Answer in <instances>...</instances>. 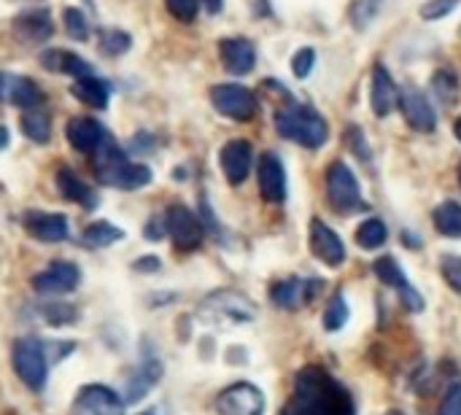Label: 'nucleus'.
Wrapping results in <instances>:
<instances>
[{"instance_id":"16","label":"nucleus","mask_w":461,"mask_h":415,"mask_svg":"<svg viewBox=\"0 0 461 415\" xmlns=\"http://www.w3.org/2000/svg\"><path fill=\"white\" fill-rule=\"evenodd\" d=\"M311 251L327 267H340L346 262V246H343V240L321 219H313L311 221Z\"/></svg>"},{"instance_id":"7","label":"nucleus","mask_w":461,"mask_h":415,"mask_svg":"<svg viewBox=\"0 0 461 415\" xmlns=\"http://www.w3.org/2000/svg\"><path fill=\"white\" fill-rule=\"evenodd\" d=\"M165 230L173 240V246L178 251H197L203 238H205V224H200V219L181 203L170 205L165 213Z\"/></svg>"},{"instance_id":"15","label":"nucleus","mask_w":461,"mask_h":415,"mask_svg":"<svg viewBox=\"0 0 461 415\" xmlns=\"http://www.w3.org/2000/svg\"><path fill=\"white\" fill-rule=\"evenodd\" d=\"M11 30L22 43L35 46V43H43V41L51 38L54 22H51V14L46 8H30V11H22V14L14 16Z\"/></svg>"},{"instance_id":"11","label":"nucleus","mask_w":461,"mask_h":415,"mask_svg":"<svg viewBox=\"0 0 461 415\" xmlns=\"http://www.w3.org/2000/svg\"><path fill=\"white\" fill-rule=\"evenodd\" d=\"M70 415H124V402L105 386H84Z\"/></svg>"},{"instance_id":"21","label":"nucleus","mask_w":461,"mask_h":415,"mask_svg":"<svg viewBox=\"0 0 461 415\" xmlns=\"http://www.w3.org/2000/svg\"><path fill=\"white\" fill-rule=\"evenodd\" d=\"M400 103V89L394 84V78L389 76V70L384 65H378L373 70V84H370V105L375 116H389L394 111V105Z\"/></svg>"},{"instance_id":"17","label":"nucleus","mask_w":461,"mask_h":415,"mask_svg":"<svg viewBox=\"0 0 461 415\" xmlns=\"http://www.w3.org/2000/svg\"><path fill=\"white\" fill-rule=\"evenodd\" d=\"M400 108L405 122L416 130V132H432L438 124V113L432 108V103L413 86H408L405 92H400Z\"/></svg>"},{"instance_id":"4","label":"nucleus","mask_w":461,"mask_h":415,"mask_svg":"<svg viewBox=\"0 0 461 415\" xmlns=\"http://www.w3.org/2000/svg\"><path fill=\"white\" fill-rule=\"evenodd\" d=\"M200 319L213 327L251 324L257 319V305L238 292H216L200 305Z\"/></svg>"},{"instance_id":"38","label":"nucleus","mask_w":461,"mask_h":415,"mask_svg":"<svg viewBox=\"0 0 461 415\" xmlns=\"http://www.w3.org/2000/svg\"><path fill=\"white\" fill-rule=\"evenodd\" d=\"M46 319H49V324H73L76 321V308L73 305H65V302H54V305H43V311H41Z\"/></svg>"},{"instance_id":"2","label":"nucleus","mask_w":461,"mask_h":415,"mask_svg":"<svg viewBox=\"0 0 461 415\" xmlns=\"http://www.w3.org/2000/svg\"><path fill=\"white\" fill-rule=\"evenodd\" d=\"M95 178L105 186L135 192L151 181V170L140 162H130L127 151H122L111 138L95 151Z\"/></svg>"},{"instance_id":"41","label":"nucleus","mask_w":461,"mask_h":415,"mask_svg":"<svg viewBox=\"0 0 461 415\" xmlns=\"http://www.w3.org/2000/svg\"><path fill=\"white\" fill-rule=\"evenodd\" d=\"M456 5H459V0H429V3H424L421 16H424L427 22H435V19L448 16Z\"/></svg>"},{"instance_id":"34","label":"nucleus","mask_w":461,"mask_h":415,"mask_svg":"<svg viewBox=\"0 0 461 415\" xmlns=\"http://www.w3.org/2000/svg\"><path fill=\"white\" fill-rule=\"evenodd\" d=\"M348 305H346V300H343V294L338 292L332 300H330V305H327V313H324V329L327 332H338V329H343L346 327V321H348Z\"/></svg>"},{"instance_id":"27","label":"nucleus","mask_w":461,"mask_h":415,"mask_svg":"<svg viewBox=\"0 0 461 415\" xmlns=\"http://www.w3.org/2000/svg\"><path fill=\"white\" fill-rule=\"evenodd\" d=\"M373 273H375L386 286L397 289L400 297L408 294V292L413 289V286L408 284V278H405V273H402V267H400V262H397L394 257H381V259L373 265Z\"/></svg>"},{"instance_id":"36","label":"nucleus","mask_w":461,"mask_h":415,"mask_svg":"<svg viewBox=\"0 0 461 415\" xmlns=\"http://www.w3.org/2000/svg\"><path fill=\"white\" fill-rule=\"evenodd\" d=\"M62 22H65V30L73 41H86L89 38V22L84 16V11L78 8H65L62 11Z\"/></svg>"},{"instance_id":"42","label":"nucleus","mask_w":461,"mask_h":415,"mask_svg":"<svg viewBox=\"0 0 461 415\" xmlns=\"http://www.w3.org/2000/svg\"><path fill=\"white\" fill-rule=\"evenodd\" d=\"M440 270H443V278L448 281V286L461 294V257H443Z\"/></svg>"},{"instance_id":"33","label":"nucleus","mask_w":461,"mask_h":415,"mask_svg":"<svg viewBox=\"0 0 461 415\" xmlns=\"http://www.w3.org/2000/svg\"><path fill=\"white\" fill-rule=\"evenodd\" d=\"M432 92H435V97H438L446 108L454 105V103H456V95H459V81H456V76L448 73V70L435 73V78H432Z\"/></svg>"},{"instance_id":"23","label":"nucleus","mask_w":461,"mask_h":415,"mask_svg":"<svg viewBox=\"0 0 461 415\" xmlns=\"http://www.w3.org/2000/svg\"><path fill=\"white\" fill-rule=\"evenodd\" d=\"M54 181H57V189H59V194H62L65 200L81 205L84 211H95V208H97V194H95V189L86 186L70 167H59L57 176H54Z\"/></svg>"},{"instance_id":"51","label":"nucleus","mask_w":461,"mask_h":415,"mask_svg":"<svg viewBox=\"0 0 461 415\" xmlns=\"http://www.w3.org/2000/svg\"><path fill=\"white\" fill-rule=\"evenodd\" d=\"M386 415H405V413H400V410H389Z\"/></svg>"},{"instance_id":"24","label":"nucleus","mask_w":461,"mask_h":415,"mask_svg":"<svg viewBox=\"0 0 461 415\" xmlns=\"http://www.w3.org/2000/svg\"><path fill=\"white\" fill-rule=\"evenodd\" d=\"M41 65L46 70H51V73H68V76H76V78L92 73V65L84 62V57H78V54H73L68 49H49V51H43L41 54Z\"/></svg>"},{"instance_id":"49","label":"nucleus","mask_w":461,"mask_h":415,"mask_svg":"<svg viewBox=\"0 0 461 415\" xmlns=\"http://www.w3.org/2000/svg\"><path fill=\"white\" fill-rule=\"evenodd\" d=\"M454 132H456V138H459V140H461V116H459V119H456V124H454Z\"/></svg>"},{"instance_id":"10","label":"nucleus","mask_w":461,"mask_h":415,"mask_svg":"<svg viewBox=\"0 0 461 415\" xmlns=\"http://www.w3.org/2000/svg\"><path fill=\"white\" fill-rule=\"evenodd\" d=\"M81 273L73 262H51L46 270H41L38 275H32V289L38 294H68L78 286Z\"/></svg>"},{"instance_id":"46","label":"nucleus","mask_w":461,"mask_h":415,"mask_svg":"<svg viewBox=\"0 0 461 415\" xmlns=\"http://www.w3.org/2000/svg\"><path fill=\"white\" fill-rule=\"evenodd\" d=\"M159 267H162V265H159L157 257H143V259L135 262V270H146V273H157Z\"/></svg>"},{"instance_id":"28","label":"nucleus","mask_w":461,"mask_h":415,"mask_svg":"<svg viewBox=\"0 0 461 415\" xmlns=\"http://www.w3.org/2000/svg\"><path fill=\"white\" fill-rule=\"evenodd\" d=\"M432 219H435V227H438V232L440 235H446V238H461V205L459 203H443V205H438L435 208V213H432Z\"/></svg>"},{"instance_id":"30","label":"nucleus","mask_w":461,"mask_h":415,"mask_svg":"<svg viewBox=\"0 0 461 415\" xmlns=\"http://www.w3.org/2000/svg\"><path fill=\"white\" fill-rule=\"evenodd\" d=\"M122 238H124V232L119 227H113L108 221H95V224H89L84 230L81 243H86L89 248H105V246H111V243H116Z\"/></svg>"},{"instance_id":"6","label":"nucleus","mask_w":461,"mask_h":415,"mask_svg":"<svg viewBox=\"0 0 461 415\" xmlns=\"http://www.w3.org/2000/svg\"><path fill=\"white\" fill-rule=\"evenodd\" d=\"M324 181H327V197L338 213H354V211L367 208V203L362 197V186L346 162H332L327 167Z\"/></svg>"},{"instance_id":"26","label":"nucleus","mask_w":461,"mask_h":415,"mask_svg":"<svg viewBox=\"0 0 461 415\" xmlns=\"http://www.w3.org/2000/svg\"><path fill=\"white\" fill-rule=\"evenodd\" d=\"M5 84H8V100H11L16 108H22V111L41 108L43 92H41V86H38L32 78H27V76H11Z\"/></svg>"},{"instance_id":"25","label":"nucleus","mask_w":461,"mask_h":415,"mask_svg":"<svg viewBox=\"0 0 461 415\" xmlns=\"http://www.w3.org/2000/svg\"><path fill=\"white\" fill-rule=\"evenodd\" d=\"M70 92H73L76 100H81L84 105H89V108H95V111L108 108V84H105L103 78L92 76V73L76 78V84L70 86Z\"/></svg>"},{"instance_id":"35","label":"nucleus","mask_w":461,"mask_h":415,"mask_svg":"<svg viewBox=\"0 0 461 415\" xmlns=\"http://www.w3.org/2000/svg\"><path fill=\"white\" fill-rule=\"evenodd\" d=\"M384 0H354L351 3V24L357 30H365L375 16H378V8H381Z\"/></svg>"},{"instance_id":"50","label":"nucleus","mask_w":461,"mask_h":415,"mask_svg":"<svg viewBox=\"0 0 461 415\" xmlns=\"http://www.w3.org/2000/svg\"><path fill=\"white\" fill-rule=\"evenodd\" d=\"M3 89H5V76H0V95H3Z\"/></svg>"},{"instance_id":"9","label":"nucleus","mask_w":461,"mask_h":415,"mask_svg":"<svg viewBox=\"0 0 461 415\" xmlns=\"http://www.w3.org/2000/svg\"><path fill=\"white\" fill-rule=\"evenodd\" d=\"M216 410L221 415H262L265 394L254 383H235L216 397Z\"/></svg>"},{"instance_id":"19","label":"nucleus","mask_w":461,"mask_h":415,"mask_svg":"<svg viewBox=\"0 0 461 415\" xmlns=\"http://www.w3.org/2000/svg\"><path fill=\"white\" fill-rule=\"evenodd\" d=\"M108 140L105 127L97 119L89 116H76L68 122V143L81 151V154H95L103 143Z\"/></svg>"},{"instance_id":"52","label":"nucleus","mask_w":461,"mask_h":415,"mask_svg":"<svg viewBox=\"0 0 461 415\" xmlns=\"http://www.w3.org/2000/svg\"><path fill=\"white\" fill-rule=\"evenodd\" d=\"M459 184H461V165H459Z\"/></svg>"},{"instance_id":"20","label":"nucleus","mask_w":461,"mask_h":415,"mask_svg":"<svg viewBox=\"0 0 461 415\" xmlns=\"http://www.w3.org/2000/svg\"><path fill=\"white\" fill-rule=\"evenodd\" d=\"M259 192L267 203H284L286 170L278 154H262L259 159Z\"/></svg>"},{"instance_id":"40","label":"nucleus","mask_w":461,"mask_h":415,"mask_svg":"<svg viewBox=\"0 0 461 415\" xmlns=\"http://www.w3.org/2000/svg\"><path fill=\"white\" fill-rule=\"evenodd\" d=\"M346 143H348V149L359 157V159H370V146H367V138H365V132H362V127H348L346 130Z\"/></svg>"},{"instance_id":"12","label":"nucleus","mask_w":461,"mask_h":415,"mask_svg":"<svg viewBox=\"0 0 461 415\" xmlns=\"http://www.w3.org/2000/svg\"><path fill=\"white\" fill-rule=\"evenodd\" d=\"M321 281H303V278H286V281H278L273 284L270 289V297L278 308L284 311H297L308 302L316 300V294L321 292Z\"/></svg>"},{"instance_id":"18","label":"nucleus","mask_w":461,"mask_h":415,"mask_svg":"<svg viewBox=\"0 0 461 415\" xmlns=\"http://www.w3.org/2000/svg\"><path fill=\"white\" fill-rule=\"evenodd\" d=\"M219 57L227 73L232 76H246L257 65V49L246 38H224L219 43Z\"/></svg>"},{"instance_id":"39","label":"nucleus","mask_w":461,"mask_h":415,"mask_svg":"<svg viewBox=\"0 0 461 415\" xmlns=\"http://www.w3.org/2000/svg\"><path fill=\"white\" fill-rule=\"evenodd\" d=\"M313 65H316V51H313L311 46L300 49V51L292 57V70H294L297 78H308L311 70H313Z\"/></svg>"},{"instance_id":"44","label":"nucleus","mask_w":461,"mask_h":415,"mask_svg":"<svg viewBox=\"0 0 461 415\" xmlns=\"http://www.w3.org/2000/svg\"><path fill=\"white\" fill-rule=\"evenodd\" d=\"M151 149H154V138L149 132H138L130 143V151H135V154H146Z\"/></svg>"},{"instance_id":"22","label":"nucleus","mask_w":461,"mask_h":415,"mask_svg":"<svg viewBox=\"0 0 461 415\" xmlns=\"http://www.w3.org/2000/svg\"><path fill=\"white\" fill-rule=\"evenodd\" d=\"M162 378V365H159V359H154V356H146L143 362H140V367L127 378V392H124V402L127 405H135V402H140L154 386H157V381Z\"/></svg>"},{"instance_id":"32","label":"nucleus","mask_w":461,"mask_h":415,"mask_svg":"<svg viewBox=\"0 0 461 415\" xmlns=\"http://www.w3.org/2000/svg\"><path fill=\"white\" fill-rule=\"evenodd\" d=\"M130 46H132V35L124 30H103L100 32L97 49L103 57H122L124 51H130Z\"/></svg>"},{"instance_id":"8","label":"nucleus","mask_w":461,"mask_h":415,"mask_svg":"<svg viewBox=\"0 0 461 415\" xmlns=\"http://www.w3.org/2000/svg\"><path fill=\"white\" fill-rule=\"evenodd\" d=\"M211 103L221 116L235 122H249L257 113V97L243 84H216L211 89Z\"/></svg>"},{"instance_id":"13","label":"nucleus","mask_w":461,"mask_h":415,"mask_svg":"<svg viewBox=\"0 0 461 415\" xmlns=\"http://www.w3.org/2000/svg\"><path fill=\"white\" fill-rule=\"evenodd\" d=\"M251 162H254V149L249 140H230L221 154H219V165H221V173L224 178L232 184V186H240L249 173H251Z\"/></svg>"},{"instance_id":"3","label":"nucleus","mask_w":461,"mask_h":415,"mask_svg":"<svg viewBox=\"0 0 461 415\" xmlns=\"http://www.w3.org/2000/svg\"><path fill=\"white\" fill-rule=\"evenodd\" d=\"M276 130L281 138L294 140L305 149H321L330 138L324 116L316 108L300 103H289L276 113Z\"/></svg>"},{"instance_id":"31","label":"nucleus","mask_w":461,"mask_h":415,"mask_svg":"<svg viewBox=\"0 0 461 415\" xmlns=\"http://www.w3.org/2000/svg\"><path fill=\"white\" fill-rule=\"evenodd\" d=\"M386 240H389V230H386V224H384L381 219H375V216L367 219V221H362L359 230H357V243H359L362 248H367V251L381 248Z\"/></svg>"},{"instance_id":"5","label":"nucleus","mask_w":461,"mask_h":415,"mask_svg":"<svg viewBox=\"0 0 461 415\" xmlns=\"http://www.w3.org/2000/svg\"><path fill=\"white\" fill-rule=\"evenodd\" d=\"M11 365L19 381L30 392H41L46 386V373H49V354L46 346L38 338H22L11 348Z\"/></svg>"},{"instance_id":"45","label":"nucleus","mask_w":461,"mask_h":415,"mask_svg":"<svg viewBox=\"0 0 461 415\" xmlns=\"http://www.w3.org/2000/svg\"><path fill=\"white\" fill-rule=\"evenodd\" d=\"M165 232H167V230H165V221H157V219H154L151 224H146V232H143V235H146L149 240H159Z\"/></svg>"},{"instance_id":"29","label":"nucleus","mask_w":461,"mask_h":415,"mask_svg":"<svg viewBox=\"0 0 461 415\" xmlns=\"http://www.w3.org/2000/svg\"><path fill=\"white\" fill-rule=\"evenodd\" d=\"M22 132L35 140V143H46L51 138V119L46 111L41 108H32V111H24L22 113Z\"/></svg>"},{"instance_id":"14","label":"nucleus","mask_w":461,"mask_h":415,"mask_svg":"<svg viewBox=\"0 0 461 415\" xmlns=\"http://www.w3.org/2000/svg\"><path fill=\"white\" fill-rule=\"evenodd\" d=\"M22 227L30 238L41 243H59L68 240V219L62 213H41V211H27L22 216Z\"/></svg>"},{"instance_id":"43","label":"nucleus","mask_w":461,"mask_h":415,"mask_svg":"<svg viewBox=\"0 0 461 415\" xmlns=\"http://www.w3.org/2000/svg\"><path fill=\"white\" fill-rule=\"evenodd\" d=\"M438 415H461V383H454L440 405V413Z\"/></svg>"},{"instance_id":"48","label":"nucleus","mask_w":461,"mask_h":415,"mask_svg":"<svg viewBox=\"0 0 461 415\" xmlns=\"http://www.w3.org/2000/svg\"><path fill=\"white\" fill-rule=\"evenodd\" d=\"M5 143H8V130L0 127V149H5Z\"/></svg>"},{"instance_id":"1","label":"nucleus","mask_w":461,"mask_h":415,"mask_svg":"<svg viewBox=\"0 0 461 415\" xmlns=\"http://www.w3.org/2000/svg\"><path fill=\"white\" fill-rule=\"evenodd\" d=\"M284 415H357L354 397L324 367H305L297 373L294 394Z\"/></svg>"},{"instance_id":"47","label":"nucleus","mask_w":461,"mask_h":415,"mask_svg":"<svg viewBox=\"0 0 461 415\" xmlns=\"http://www.w3.org/2000/svg\"><path fill=\"white\" fill-rule=\"evenodd\" d=\"M205 3V8L211 11V14H219L221 11V0H203Z\"/></svg>"},{"instance_id":"37","label":"nucleus","mask_w":461,"mask_h":415,"mask_svg":"<svg viewBox=\"0 0 461 415\" xmlns=\"http://www.w3.org/2000/svg\"><path fill=\"white\" fill-rule=\"evenodd\" d=\"M200 3L203 0H165L170 16L178 19V22H194L197 14H200Z\"/></svg>"}]
</instances>
